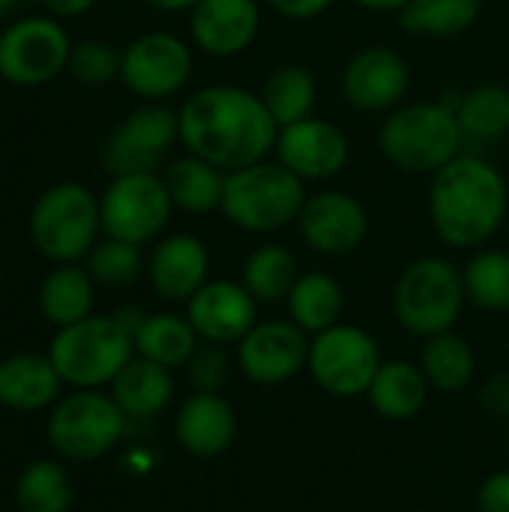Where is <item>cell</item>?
<instances>
[{
	"label": "cell",
	"mask_w": 509,
	"mask_h": 512,
	"mask_svg": "<svg viewBox=\"0 0 509 512\" xmlns=\"http://www.w3.org/2000/svg\"><path fill=\"white\" fill-rule=\"evenodd\" d=\"M27 231L36 252L51 264L84 261L102 234L99 198L84 183H54L33 201Z\"/></svg>",
	"instance_id": "obj_5"
},
{
	"label": "cell",
	"mask_w": 509,
	"mask_h": 512,
	"mask_svg": "<svg viewBox=\"0 0 509 512\" xmlns=\"http://www.w3.org/2000/svg\"><path fill=\"white\" fill-rule=\"evenodd\" d=\"M462 285L468 303L483 312L504 315L509 312V252L507 249H474L462 267Z\"/></svg>",
	"instance_id": "obj_34"
},
{
	"label": "cell",
	"mask_w": 509,
	"mask_h": 512,
	"mask_svg": "<svg viewBox=\"0 0 509 512\" xmlns=\"http://www.w3.org/2000/svg\"><path fill=\"white\" fill-rule=\"evenodd\" d=\"M408 87L411 66L387 45L360 48L342 69V96L354 111L363 114H390L405 102Z\"/></svg>",
	"instance_id": "obj_17"
},
{
	"label": "cell",
	"mask_w": 509,
	"mask_h": 512,
	"mask_svg": "<svg viewBox=\"0 0 509 512\" xmlns=\"http://www.w3.org/2000/svg\"><path fill=\"white\" fill-rule=\"evenodd\" d=\"M168 195L177 210L189 216H207L222 207V192H225V171L186 153L174 159L165 174H162Z\"/></svg>",
	"instance_id": "obj_27"
},
{
	"label": "cell",
	"mask_w": 509,
	"mask_h": 512,
	"mask_svg": "<svg viewBox=\"0 0 509 512\" xmlns=\"http://www.w3.org/2000/svg\"><path fill=\"white\" fill-rule=\"evenodd\" d=\"M180 141V117L168 102H141L108 135L102 162L114 174L156 171L165 153Z\"/></svg>",
	"instance_id": "obj_13"
},
{
	"label": "cell",
	"mask_w": 509,
	"mask_h": 512,
	"mask_svg": "<svg viewBox=\"0 0 509 512\" xmlns=\"http://www.w3.org/2000/svg\"><path fill=\"white\" fill-rule=\"evenodd\" d=\"M420 369L432 390L438 393H459L465 390L477 375V354L471 342L453 330L426 339L420 354Z\"/></svg>",
	"instance_id": "obj_31"
},
{
	"label": "cell",
	"mask_w": 509,
	"mask_h": 512,
	"mask_svg": "<svg viewBox=\"0 0 509 512\" xmlns=\"http://www.w3.org/2000/svg\"><path fill=\"white\" fill-rule=\"evenodd\" d=\"M147 279L156 297L168 303H189L210 282L207 243L186 231L159 237L147 258Z\"/></svg>",
	"instance_id": "obj_20"
},
{
	"label": "cell",
	"mask_w": 509,
	"mask_h": 512,
	"mask_svg": "<svg viewBox=\"0 0 509 512\" xmlns=\"http://www.w3.org/2000/svg\"><path fill=\"white\" fill-rule=\"evenodd\" d=\"M261 99L267 111L273 114L276 126H291L297 120H306L315 114L318 102V81L315 75L300 66V63H282L276 66L264 84H261Z\"/></svg>",
	"instance_id": "obj_30"
},
{
	"label": "cell",
	"mask_w": 509,
	"mask_h": 512,
	"mask_svg": "<svg viewBox=\"0 0 509 512\" xmlns=\"http://www.w3.org/2000/svg\"><path fill=\"white\" fill-rule=\"evenodd\" d=\"M114 318H117V321H120V327L135 339V333H138V327L144 324L147 312H144L141 306H123V309H117V312H114Z\"/></svg>",
	"instance_id": "obj_43"
},
{
	"label": "cell",
	"mask_w": 509,
	"mask_h": 512,
	"mask_svg": "<svg viewBox=\"0 0 509 512\" xmlns=\"http://www.w3.org/2000/svg\"><path fill=\"white\" fill-rule=\"evenodd\" d=\"M126 420L111 393L72 390L51 408L45 435L63 462H96L120 444Z\"/></svg>",
	"instance_id": "obj_8"
},
{
	"label": "cell",
	"mask_w": 509,
	"mask_h": 512,
	"mask_svg": "<svg viewBox=\"0 0 509 512\" xmlns=\"http://www.w3.org/2000/svg\"><path fill=\"white\" fill-rule=\"evenodd\" d=\"M174 369L159 366L147 357H132L111 381V399L129 420H150L171 405Z\"/></svg>",
	"instance_id": "obj_23"
},
{
	"label": "cell",
	"mask_w": 509,
	"mask_h": 512,
	"mask_svg": "<svg viewBox=\"0 0 509 512\" xmlns=\"http://www.w3.org/2000/svg\"><path fill=\"white\" fill-rule=\"evenodd\" d=\"M378 147L384 159L414 177H432L465 153V138L456 111L441 99L435 102H402L378 129Z\"/></svg>",
	"instance_id": "obj_3"
},
{
	"label": "cell",
	"mask_w": 509,
	"mask_h": 512,
	"mask_svg": "<svg viewBox=\"0 0 509 512\" xmlns=\"http://www.w3.org/2000/svg\"><path fill=\"white\" fill-rule=\"evenodd\" d=\"M306 198V183L297 174H291L279 159H261L225 174L219 213L240 231L276 234L297 225Z\"/></svg>",
	"instance_id": "obj_4"
},
{
	"label": "cell",
	"mask_w": 509,
	"mask_h": 512,
	"mask_svg": "<svg viewBox=\"0 0 509 512\" xmlns=\"http://www.w3.org/2000/svg\"><path fill=\"white\" fill-rule=\"evenodd\" d=\"M195 69L192 45L168 30H150L135 36L123 48L120 81L141 102H168L177 96Z\"/></svg>",
	"instance_id": "obj_12"
},
{
	"label": "cell",
	"mask_w": 509,
	"mask_h": 512,
	"mask_svg": "<svg viewBox=\"0 0 509 512\" xmlns=\"http://www.w3.org/2000/svg\"><path fill=\"white\" fill-rule=\"evenodd\" d=\"M135 354L147 357L159 366L168 369H183L192 351L201 345L195 327L189 324L186 315L174 312H153L144 318V324L135 333Z\"/></svg>",
	"instance_id": "obj_29"
},
{
	"label": "cell",
	"mask_w": 509,
	"mask_h": 512,
	"mask_svg": "<svg viewBox=\"0 0 509 512\" xmlns=\"http://www.w3.org/2000/svg\"><path fill=\"white\" fill-rule=\"evenodd\" d=\"M456 120L465 147H489L509 135V87L498 81L477 84L462 93Z\"/></svg>",
	"instance_id": "obj_28"
},
{
	"label": "cell",
	"mask_w": 509,
	"mask_h": 512,
	"mask_svg": "<svg viewBox=\"0 0 509 512\" xmlns=\"http://www.w3.org/2000/svg\"><path fill=\"white\" fill-rule=\"evenodd\" d=\"M483 0H408L396 15L405 33L453 39L477 24Z\"/></svg>",
	"instance_id": "obj_33"
},
{
	"label": "cell",
	"mask_w": 509,
	"mask_h": 512,
	"mask_svg": "<svg viewBox=\"0 0 509 512\" xmlns=\"http://www.w3.org/2000/svg\"><path fill=\"white\" fill-rule=\"evenodd\" d=\"M336 0H267V6L291 21H312L318 15H324Z\"/></svg>",
	"instance_id": "obj_41"
},
{
	"label": "cell",
	"mask_w": 509,
	"mask_h": 512,
	"mask_svg": "<svg viewBox=\"0 0 509 512\" xmlns=\"http://www.w3.org/2000/svg\"><path fill=\"white\" fill-rule=\"evenodd\" d=\"M234 366H237V360L228 354L225 345L201 342L183 369H186V381H189L192 393H222L225 384L231 381Z\"/></svg>",
	"instance_id": "obj_38"
},
{
	"label": "cell",
	"mask_w": 509,
	"mask_h": 512,
	"mask_svg": "<svg viewBox=\"0 0 509 512\" xmlns=\"http://www.w3.org/2000/svg\"><path fill=\"white\" fill-rule=\"evenodd\" d=\"M93 306H96V282L81 261L54 264V270L39 285V312L57 330L90 318Z\"/></svg>",
	"instance_id": "obj_25"
},
{
	"label": "cell",
	"mask_w": 509,
	"mask_h": 512,
	"mask_svg": "<svg viewBox=\"0 0 509 512\" xmlns=\"http://www.w3.org/2000/svg\"><path fill=\"white\" fill-rule=\"evenodd\" d=\"M186 318L201 342L234 348L258 324V300L243 282L210 279L186 303Z\"/></svg>",
	"instance_id": "obj_18"
},
{
	"label": "cell",
	"mask_w": 509,
	"mask_h": 512,
	"mask_svg": "<svg viewBox=\"0 0 509 512\" xmlns=\"http://www.w3.org/2000/svg\"><path fill=\"white\" fill-rule=\"evenodd\" d=\"M465 285L462 270L441 258V255H423L411 261L393 288V312L402 330L420 339L441 336L456 327L462 309H465Z\"/></svg>",
	"instance_id": "obj_7"
},
{
	"label": "cell",
	"mask_w": 509,
	"mask_h": 512,
	"mask_svg": "<svg viewBox=\"0 0 509 512\" xmlns=\"http://www.w3.org/2000/svg\"><path fill=\"white\" fill-rule=\"evenodd\" d=\"M300 279L297 258L282 243H261L243 261L240 282L258 303H285L294 282Z\"/></svg>",
	"instance_id": "obj_32"
},
{
	"label": "cell",
	"mask_w": 509,
	"mask_h": 512,
	"mask_svg": "<svg viewBox=\"0 0 509 512\" xmlns=\"http://www.w3.org/2000/svg\"><path fill=\"white\" fill-rule=\"evenodd\" d=\"M507 210V177L480 153H459L432 174L429 222L450 249H483L501 231Z\"/></svg>",
	"instance_id": "obj_2"
},
{
	"label": "cell",
	"mask_w": 509,
	"mask_h": 512,
	"mask_svg": "<svg viewBox=\"0 0 509 512\" xmlns=\"http://www.w3.org/2000/svg\"><path fill=\"white\" fill-rule=\"evenodd\" d=\"M141 249L144 246L105 237L90 249V255L84 258L87 261L84 267L90 270L96 285H102V288H126L147 270V261H144Z\"/></svg>",
	"instance_id": "obj_36"
},
{
	"label": "cell",
	"mask_w": 509,
	"mask_h": 512,
	"mask_svg": "<svg viewBox=\"0 0 509 512\" xmlns=\"http://www.w3.org/2000/svg\"><path fill=\"white\" fill-rule=\"evenodd\" d=\"M174 210L177 207L159 171L114 174L99 195L102 234L135 246H147L165 237Z\"/></svg>",
	"instance_id": "obj_9"
},
{
	"label": "cell",
	"mask_w": 509,
	"mask_h": 512,
	"mask_svg": "<svg viewBox=\"0 0 509 512\" xmlns=\"http://www.w3.org/2000/svg\"><path fill=\"white\" fill-rule=\"evenodd\" d=\"M120 60H123V51H117L111 42L84 39L72 45L66 72L84 87H105L120 78Z\"/></svg>",
	"instance_id": "obj_37"
},
{
	"label": "cell",
	"mask_w": 509,
	"mask_h": 512,
	"mask_svg": "<svg viewBox=\"0 0 509 512\" xmlns=\"http://www.w3.org/2000/svg\"><path fill=\"white\" fill-rule=\"evenodd\" d=\"M432 384L426 381L420 363L411 360H384L375 381L369 384V405L378 417L402 423L417 417L429 402Z\"/></svg>",
	"instance_id": "obj_24"
},
{
	"label": "cell",
	"mask_w": 509,
	"mask_h": 512,
	"mask_svg": "<svg viewBox=\"0 0 509 512\" xmlns=\"http://www.w3.org/2000/svg\"><path fill=\"white\" fill-rule=\"evenodd\" d=\"M288 318L309 336H318L330 327H336L342 321L345 312V291L339 285L336 276L312 270V273H300V279L294 282L288 300Z\"/></svg>",
	"instance_id": "obj_26"
},
{
	"label": "cell",
	"mask_w": 509,
	"mask_h": 512,
	"mask_svg": "<svg viewBox=\"0 0 509 512\" xmlns=\"http://www.w3.org/2000/svg\"><path fill=\"white\" fill-rule=\"evenodd\" d=\"M384 357L372 333L354 324H336L309 342V366L306 372L312 381L336 396V399H357L369 393Z\"/></svg>",
	"instance_id": "obj_10"
},
{
	"label": "cell",
	"mask_w": 509,
	"mask_h": 512,
	"mask_svg": "<svg viewBox=\"0 0 509 512\" xmlns=\"http://www.w3.org/2000/svg\"><path fill=\"white\" fill-rule=\"evenodd\" d=\"M177 444L198 459H216L237 441V411L222 393H192L174 417Z\"/></svg>",
	"instance_id": "obj_21"
},
{
	"label": "cell",
	"mask_w": 509,
	"mask_h": 512,
	"mask_svg": "<svg viewBox=\"0 0 509 512\" xmlns=\"http://www.w3.org/2000/svg\"><path fill=\"white\" fill-rule=\"evenodd\" d=\"M273 153L303 183H327L348 168L351 141L333 120L312 114L306 120L282 126Z\"/></svg>",
	"instance_id": "obj_15"
},
{
	"label": "cell",
	"mask_w": 509,
	"mask_h": 512,
	"mask_svg": "<svg viewBox=\"0 0 509 512\" xmlns=\"http://www.w3.org/2000/svg\"><path fill=\"white\" fill-rule=\"evenodd\" d=\"M18 6H21V0H0V18H9Z\"/></svg>",
	"instance_id": "obj_46"
},
{
	"label": "cell",
	"mask_w": 509,
	"mask_h": 512,
	"mask_svg": "<svg viewBox=\"0 0 509 512\" xmlns=\"http://www.w3.org/2000/svg\"><path fill=\"white\" fill-rule=\"evenodd\" d=\"M72 39L57 18L27 15L0 30V78L15 87H39L69 66Z\"/></svg>",
	"instance_id": "obj_11"
},
{
	"label": "cell",
	"mask_w": 509,
	"mask_h": 512,
	"mask_svg": "<svg viewBox=\"0 0 509 512\" xmlns=\"http://www.w3.org/2000/svg\"><path fill=\"white\" fill-rule=\"evenodd\" d=\"M63 390L48 354H12L0 360V405L21 414L54 408Z\"/></svg>",
	"instance_id": "obj_22"
},
{
	"label": "cell",
	"mask_w": 509,
	"mask_h": 512,
	"mask_svg": "<svg viewBox=\"0 0 509 512\" xmlns=\"http://www.w3.org/2000/svg\"><path fill=\"white\" fill-rule=\"evenodd\" d=\"M15 504L21 512H69L72 477L57 459L30 462L15 480Z\"/></svg>",
	"instance_id": "obj_35"
},
{
	"label": "cell",
	"mask_w": 509,
	"mask_h": 512,
	"mask_svg": "<svg viewBox=\"0 0 509 512\" xmlns=\"http://www.w3.org/2000/svg\"><path fill=\"white\" fill-rule=\"evenodd\" d=\"M309 342L312 336L303 333L291 318L258 321L234 345V360L246 381L261 387H276L306 372Z\"/></svg>",
	"instance_id": "obj_14"
},
{
	"label": "cell",
	"mask_w": 509,
	"mask_h": 512,
	"mask_svg": "<svg viewBox=\"0 0 509 512\" xmlns=\"http://www.w3.org/2000/svg\"><path fill=\"white\" fill-rule=\"evenodd\" d=\"M480 405L489 417L509 420V372H495L480 390Z\"/></svg>",
	"instance_id": "obj_40"
},
{
	"label": "cell",
	"mask_w": 509,
	"mask_h": 512,
	"mask_svg": "<svg viewBox=\"0 0 509 512\" xmlns=\"http://www.w3.org/2000/svg\"><path fill=\"white\" fill-rule=\"evenodd\" d=\"M351 3L369 12H399L408 0H351Z\"/></svg>",
	"instance_id": "obj_45"
},
{
	"label": "cell",
	"mask_w": 509,
	"mask_h": 512,
	"mask_svg": "<svg viewBox=\"0 0 509 512\" xmlns=\"http://www.w3.org/2000/svg\"><path fill=\"white\" fill-rule=\"evenodd\" d=\"M186 153L228 171L270 159L279 126L261 93L237 84H207L177 108Z\"/></svg>",
	"instance_id": "obj_1"
},
{
	"label": "cell",
	"mask_w": 509,
	"mask_h": 512,
	"mask_svg": "<svg viewBox=\"0 0 509 512\" xmlns=\"http://www.w3.org/2000/svg\"><path fill=\"white\" fill-rule=\"evenodd\" d=\"M138 3L153 12H189L198 0H138Z\"/></svg>",
	"instance_id": "obj_44"
},
{
	"label": "cell",
	"mask_w": 509,
	"mask_h": 512,
	"mask_svg": "<svg viewBox=\"0 0 509 512\" xmlns=\"http://www.w3.org/2000/svg\"><path fill=\"white\" fill-rule=\"evenodd\" d=\"M477 512H509V471H495L480 483Z\"/></svg>",
	"instance_id": "obj_39"
},
{
	"label": "cell",
	"mask_w": 509,
	"mask_h": 512,
	"mask_svg": "<svg viewBox=\"0 0 509 512\" xmlns=\"http://www.w3.org/2000/svg\"><path fill=\"white\" fill-rule=\"evenodd\" d=\"M297 231L312 252L324 258H342L363 246L369 234V213L351 192L321 189L306 198Z\"/></svg>",
	"instance_id": "obj_16"
},
{
	"label": "cell",
	"mask_w": 509,
	"mask_h": 512,
	"mask_svg": "<svg viewBox=\"0 0 509 512\" xmlns=\"http://www.w3.org/2000/svg\"><path fill=\"white\" fill-rule=\"evenodd\" d=\"M42 3L54 18H81L96 6V0H42Z\"/></svg>",
	"instance_id": "obj_42"
},
{
	"label": "cell",
	"mask_w": 509,
	"mask_h": 512,
	"mask_svg": "<svg viewBox=\"0 0 509 512\" xmlns=\"http://www.w3.org/2000/svg\"><path fill=\"white\" fill-rule=\"evenodd\" d=\"M132 357V336L120 327L114 315L96 312L78 324L60 327L48 345V360L54 363L63 384H69L72 390L111 387V381Z\"/></svg>",
	"instance_id": "obj_6"
},
{
	"label": "cell",
	"mask_w": 509,
	"mask_h": 512,
	"mask_svg": "<svg viewBox=\"0 0 509 512\" xmlns=\"http://www.w3.org/2000/svg\"><path fill=\"white\" fill-rule=\"evenodd\" d=\"M261 33L258 0H198L189 9V39L198 51L228 60L252 48Z\"/></svg>",
	"instance_id": "obj_19"
}]
</instances>
